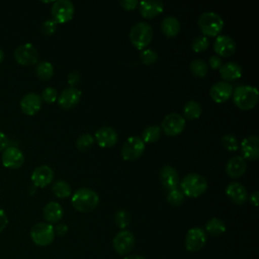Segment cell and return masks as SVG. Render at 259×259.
I'll list each match as a JSON object with an SVG mask.
<instances>
[{
  "mask_svg": "<svg viewBox=\"0 0 259 259\" xmlns=\"http://www.w3.org/2000/svg\"><path fill=\"white\" fill-rule=\"evenodd\" d=\"M71 202L76 210L80 212H89L98 205L99 196L94 190L82 187L73 193Z\"/></svg>",
  "mask_w": 259,
  "mask_h": 259,
  "instance_id": "1",
  "label": "cell"
},
{
  "mask_svg": "<svg viewBox=\"0 0 259 259\" xmlns=\"http://www.w3.org/2000/svg\"><path fill=\"white\" fill-rule=\"evenodd\" d=\"M259 94L256 87L249 85L238 86L233 91V101L242 110H249L256 106Z\"/></svg>",
  "mask_w": 259,
  "mask_h": 259,
  "instance_id": "2",
  "label": "cell"
},
{
  "mask_svg": "<svg viewBox=\"0 0 259 259\" xmlns=\"http://www.w3.org/2000/svg\"><path fill=\"white\" fill-rule=\"evenodd\" d=\"M180 187L184 196L195 198L206 191L207 181L200 174L189 173L181 180Z\"/></svg>",
  "mask_w": 259,
  "mask_h": 259,
  "instance_id": "3",
  "label": "cell"
},
{
  "mask_svg": "<svg viewBox=\"0 0 259 259\" xmlns=\"http://www.w3.org/2000/svg\"><path fill=\"white\" fill-rule=\"evenodd\" d=\"M198 27L204 36H218L224 28L223 18L215 12L206 11L198 18Z\"/></svg>",
  "mask_w": 259,
  "mask_h": 259,
  "instance_id": "4",
  "label": "cell"
},
{
  "mask_svg": "<svg viewBox=\"0 0 259 259\" xmlns=\"http://www.w3.org/2000/svg\"><path fill=\"white\" fill-rule=\"evenodd\" d=\"M128 36L134 47L138 50H144L150 45L153 38V29L146 22H138L131 28Z\"/></svg>",
  "mask_w": 259,
  "mask_h": 259,
  "instance_id": "5",
  "label": "cell"
},
{
  "mask_svg": "<svg viewBox=\"0 0 259 259\" xmlns=\"http://www.w3.org/2000/svg\"><path fill=\"white\" fill-rule=\"evenodd\" d=\"M55 235L54 227L48 223H37L30 230V238L32 242L40 247H46L52 244Z\"/></svg>",
  "mask_w": 259,
  "mask_h": 259,
  "instance_id": "6",
  "label": "cell"
},
{
  "mask_svg": "<svg viewBox=\"0 0 259 259\" xmlns=\"http://www.w3.org/2000/svg\"><path fill=\"white\" fill-rule=\"evenodd\" d=\"M145 152V143L139 137H130L121 147V157L126 161L139 159Z\"/></svg>",
  "mask_w": 259,
  "mask_h": 259,
  "instance_id": "7",
  "label": "cell"
},
{
  "mask_svg": "<svg viewBox=\"0 0 259 259\" xmlns=\"http://www.w3.org/2000/svg\"><path fill=\"white\" fill-rule=\"evenodd\" d=\"M75 9L74 5L69 0H58L54 2L51 13L53 16V20L57 23H66L73 18Z\"/></svg>",
  "mask_w": 259,
  "mask_h": 259,
  "instance_id": "8",
  "label": "cell"
},
{
  "mask_svg": "<svg viewBox=\"0 0 259 259\" xmlns=\"http://www.w3.org/2000/svg\"><path fill=\"white\" fill-rule=\"evenodd\" d=\"M206 233L199 227H194L188 230L185 236V248L189 252H198L206 244Z\"/></svg>",
  "mask_w": 259,
  "mask_h": 259,
  "instance_id": "9",
  "label": "cell"
},
{
  "mask_svg": "<svg viewBox=\"0 0 259 259\" xmlns=\"http://www.w3.org/2000/svg\"><path fill=\"white\" fill-rule=\"evenodd\" d=\"M136 239L127 230L119 231L112 240V246L118 255H127L135 247Z\"/></svg>",
  "mask_w": 259,
  "mask_h": 259,
  "instance_id": "10",
  "label": "cell"
},
{
  "mask_svg": "<svg viewBox=\"0 0 259 259\" xmlns=\"http://www.w3.org/2000/svg\"><path fill=\"white\" fill-rule=\"evenodd\" d=\"M185 124H186V120L182 115L176 112H172L167 114L163 119L161 124V130L167 136L175 137L183 132Z\"/></svg>",
  "mask_w": 259,
  "mask_h": 259,
  "instance_id": "11",
  "label": "cell"
},
{
  "mask_svg": "<svg viewBox=\"0 0 259 259\" xmlns=\"http://www.w3.org/2000/svg\"><path fill=\"white\" fill-rule=\"evenodd\" d=\"M14 59L19 65L22 66L34 65L37 63L38 53L33 45L23 44L15 49Z\"/></svg>",
  "mask_w": 259,
  "mask_h": 259,
  "instance_id": "12",
  "label": "cell"
},
{
  "mask_svg": "<svg viewBox=\"0 0 259 259\" xmlns=\"http://www.w3.org/2000/svg\"><path fill=\"white\" fill-rule=\"evenodd\" d=\"M1 160L4 167L9 169H18L24 163V156L17 147L8 146L3 151Z\"/></svg>",
  "mask_w": 259,
  "mask_h": 259,
  "instance_id": "13",
  "label": "cell"
},
{
  "mask_svg": "<svg viewBox=\"0 0 259 259\" xmlns=\"http://www.w3.org/2000/svg\"><path fill=\"white\" fill-rule=\"evenodd\" d=\"M233 91L234 88L229 82L219 81L210 87L209 95L214 102L223 103L233 95Z\"/></svg>",
  "mask_w": 259,
  "mask_h": 259,
  "instance_id": "14",
  "label": "cell"
},
{
  "mask_svg": "<svg viewBox=\"0 0 259 259\" xmlns=\"http://www.w3.org/2000/svg\"><path fill=\"white\" fill-rule=\"evenodd\" d=\"M81 91L75 87H69L64 89L60 95H58V103L63 109H71L75 107L81 99Z\"/></svg>",
  "mask_w": 259,
  "mask_h": 259,
  "instance_id": "15",
  "label": "cell"
},
{
  "mask_svg": "<svg viewBox=\"0 0 259 259\" xmlns=\"http://www.w3.org/2000/svg\"><path fill=\"white\" fill-rule=\"evenodd\" d=\"M54 170L48 165H41L36 167L31 173V181L36 187H46L54 179Z\"/></svg>",
  "mask_w": 259,
  "mask_h": 259,
  "instance_id": "16",
  "label": "cell"
},
{
  "mask_svg": "<svg viewBox=\"0 0 259 259\" xmlns=\"http://www.w3.org/2000/svg\"><path fill=\"white\" fill-rule=\"evenodd\" d=\"M213 50L220 57H231L236 52V42L229 35H218L213 42Z\"/></svg>",
  "mask_w": 259,
  "mask_h": 259,
  "instance_id": "17",
  "label": "cell"
},
{
  "mask_svg": "<svg viewBox=\"0 0 259 259\" xmlns=\"http://www.w3.org/2000/svg\"><path fill=\"white\" fill-rule=\"evenodd\" d=\"M226 194L228 198L235 204H244L248 199V193L245 186L239 182H231L226 187Z\"/></svg>",
  "mask_w": 259,
  "mask_h": 259,
  "instance_id": "18",
  "label": "cell"
},
{
  "mask_svg": "<svg viewBox=\"0 0 259 259\" xmlns=\"http://www.w3.org/2000/svg\"><path fill=\"white\" fill-rule=\"evenodd\" d=\"M40 95L30 92L25 94L20 100L21 111L26 115H34L41 107Z\"/></svg>",
  "mask_w": 259,
  "mask_h": 259,
  "instance_id": "19",
  "label": "cell"
},
{
  "mask_svg": "<svg viewBox=\"0 0 259 259\" xmlns=\"http://www.w3.org/2000/svg\"><path fill=\"white\" fill-rule=\"evenodd\" d=\"M241 151L243 158L255 161L259 157V140L257 136H249L241 143Z\"/></svg>",
  "mask_w": 259,
  "mask_h": 259,
  "instance_id": "20",
  "label": "cell"
},
{
  "mask_svg": "<svg viewBox=\"0 0 259 259\" xmlns=\"http://www.w3.org/2000/svg\"><path fill=\"white\" fill-rule=\"evenodd\" d=\"M95 140L101 148H111L118 140L116 132L110 126H102L95 133Z\"/></svg>",
  "mask_w": 259,
  "mask_h": 259,
  "instance_id": "21",
  "label": "cell"
},
{
  "mask_svg": "<svg viewBox=\"0 0 259 259\" xmlns=\"http://www.w3.org/2000/svg\"><path fill=\"white\" fill-rule=\"evenodd\" d=\"M159 175L160 181L166 189L172 190L177 188L179 184V174L174 167L168 165L162 167Z\"/></svg>",
  "mask_w": 259,
  "mask_h": 259,
  "instance_id": "22",
  "label": "cell"
},
{
  "mask_svg": "<svg viewBox=\"0 0 259 259\" xmlns=\"http://www.w3.org/2000/svg\"><path fill=\"white\" fill-rule=\"evenodd\" d=\"M139 11L145 18H154L161 14L164 9V4L158 0H147L139 3Z\"/></svg>",
  "mask_w": 259,
  "mask_h": 259,
  "instance_id": "23",
  "label": "cell"
},
{
  "mask_svg": "<svg viewBox=\"0 0 259 259\" xmlns=\"http://www.w3.org/2000/svg\"><path fill=\"white\" fill-rule=\"evenodd\" d=\"M247 169L246 160L242 156L232 157L226 165V172L231 178H240Z\"/></svg>",
  "mask_w": 259,
  "mask_h": 259,
  "instance_id": "24",
  "label": "cell"
},
{
  "mask_svg": "<svg viewBox=\"0 0 259 259\" xmlns=\"http://www.w3.org/2000/svg\"><path fill=\"white\" fill-rule=\"evenodd\" d=\"M42 214L45 220L48 222V224L52 225V224H57L62 220L64 211L60 203L56 201H50L45 205L42 209Z\"/></svg>",
  "mask_w": 259,
  "mask_h": 259,
  "instance_id": "25",
  "label": "cell"
},
{
  "mask_svg": "<svg viewBox=\"0 0 259 259\" xmlns=\"http://www.w3.org/2000/svg\"><path fill=\"white\" fill-rule=\"evenodd\" d=\"M242 67L235 62H228L221 66L220 74L221 77L227 81H234L242 76Z\"/></svg>",
  "mask_w": 259,
  "mask_h": 259,
  "instance_id": "26",
  "label": "cell"
},
{
  "mask_svg": "<svg viewBox=\"0 0 259 259\" xmlns=\"http://www.w3.org/2000/svg\"><path fill=\"white\" fill-rule=\"evenodd\" d=\"M161 29L167 37H174L180 31V22L174 16H166L161 22Z\"/></svg>",
  "mask_w": 259,
  "mask_h": 259,
  "instance_id": "27",
  "label": "cell"
},
{
  "mask_svg": "<svg viewBox=\"0 0 259 259\" xmlns=\"http://www.w3.org/2000/svg\"><path fill=\"white\" fill-rule=\"evenodd\" d=\"M202 112L201 104L195 100H189L185 103L183 107V114L184 118L187 119H196L200 116Z\"/></svg>",
  "mask_w": 259,
  "mask_h": 259,
  "instance_id": "28",
  "label": "cell"
},
{
  "mask_svg": "<svg viewBox=\"0 0 259 259\" xmlns=\"http://www.w3.org/2000/svg\"><path fill=\"white\" fill-rule=\"evenodd\" d=\"M52 191L59 198H67L72 194V188L65 180H57L52 185Z\"/></svg>",
  "mask_w": 259,
  "mask_h": 259,
  "instance_id": "29",
  "label": "cell"
},
{
  "mask_svg": "<svg viewBox=\"0 0 259 259\" xmlns=\"http://www.w3.org/2000/svg\"><path fill=\"white\" fill-rule=\"evenodd\" d=\"M205 231L211 236H221L226 232V225L222 220L212 218L205 224Z\"/></svg>",
  "mask_w": 259,
  "mask_h": 259,
  "instance_id": "30",
  "label": "cell"
},
{
  "mask_svg": "<svg viewBox=\"0 0 259 259\" xmlns=\"http://www.w3.org/2000/svg\"><path fill=\"white\" fill-rule=\"evenodd\" d=\"M35 74L40 80H50L54 75V67L50 62L41 61L35 67Z\"/></svg>",
  "mask_w": 259,
  "mask_h": 259,
  "instance_id": "31",
  "label": "cell"
},
{
  "mask_svg": "<svg viewBox=\"0 0 259 259\" xmlns=\"http://www.w3.org/2000/svg\"><path fill=\"white\" fill-rule=\"evenodd\" d=\"M161 136V127L156 124L149 125L144 128L142 133V140L144 143H155L160 139Z\"/></svg>",
  "mask_w": 259,
  "mask_h": 259,
  "instance_id": "32",
  "label": "cell"
},
{
  "mask_svg": "<svg viewBox=\"0 0 259 259\" xmlns=\"http://www.w3.org/2000/svg\"><path fill=\"white\" fill-rule=\"evenodd\" d=\"M190 72L193 76L198 78H203L208 73V66L207 64L201 59H195L190 63Z\"/></svg>",
  "mask_w": 259,
  "mask_h": 259,
  "instance_id": "33",
  "label": "cell"
},
{
  "mask_svg": "<svg viewBox=\"0 0 259 259\" xmlns=\"http://www.w3.org/2000/svg\"><path fill=\"white\" fill-rule=\"evenodd\" d=\"M114 223L120 230H125L131 223L130 212L125 209H118L114 214Z\"/></svg>",
  "mask_w": 259,
  "mask_h": 259,
  "instance_id": "34",
  "label": "cell"
},
{
  "mask_svg": "<svg viewBox=\"0 0 259 259\" xmlns=\"http://www.w3.org/2000/svg\"><path fill=\"white\" fill-rule=\"evenodd\" d=\"M209 47V40L208 37L204 36V35H198L195 36L192 39L191 42V48L195 53H202L205 52Z\"/></svg>",
  "mask_w": 259,
  "mask_h": 259,
  "instance_id": "35",
  "label": "cell"
},
{
  "mask_svg": "<svg viewBox=\"0 0 259 259\" xmlns=\"http://www.w3.org/2000/svg\"><path fill=\"white\" fill-rule=\"evenodd\" d=\"M94 143V138L90 134H82L76 141V147L80 151L89 150Z\"/></svg>",
  "mask_w": 259,
  "mask_h": 259,
  "instance_id": "36",
  "label": "cell"
},
{
  "mask_svg": "<svg viewBox=\"0 0 259 259\" xmlns=\"http://www.w3.org/2000/svg\"><path fill=\"white\" fill-rule=\"evenodd\" d=\"M221 143H222V146L228 150V151H236L238 150L239 148V143H238V140L237 138L232 135V134H226L223 136L222 140H221Z\"/></svg>",
  "mask_w": 259,
  "mask_h": 259,
  "instance_id": "37",
  "label": "cell"
},
{
  "mask_svg": "<svg viewBox=\"0 0 259 259\" xmlns=\"http://www.w3.org/2000/svg\"><path fill=\"white\" fill-rule=\"evenodd\" d=\"M184 200V194L182 193V191L180 189H172L168 191L167 194V201L173 205V206H179L182 204Z\"/></svg>",
  "mask_w": 259,
  "mask_h": 259,
  "instance_id": "38",
  "label": "cell"
},
{
  "mask_svg": "<svg viewBox=\"0 0 259 259\" xmlns=\"http://www.w3.org/2000/svg\"><path fill=\"white\" fill-rule=\"evenodd\" d=\"M140 59L144 65L150 66V65H153L154 63H156V61L158 60V54L153 50L146 49L141 52Z\"/></svg>",
  "mask_w": 259,
  "mask_h": 259,
  "instance_id": "39",
  "label": "cell"
},
{
  "mask_svg": "<svg viewBox=\"0 0 259 259\" xmlns=\"http://www.w3.org/2000/svg\"><path fill=\"white\" fill-rule=\"evenodd\" d=\"M40 98L47 103H54L58 99V91L54 87H47L42 90Z\"/></svg>",
  "mask_w": 259,
  "mask_h": 259,
  "instance_id": "40",
  "label": "cell"
},
{
  "mask_svg": "<svg viewBox=\"0 0 259 259\" xmlns=\"http://www.w3.org/2000/svg\"><path fill=\"white\" fill-rule=\"evenodd\" d=\"M57 22L53 19L46 20L41 25V32L45 35H52L57 29Z\"/></svg>",
  "mask_w": 259,
  "mask_h": 259,
  "instance_id": "41",
  "label": "cell"
},
{
  "mask_svg": "<svg viewBox=\"0 0 259 259\" xmlns=\"http://www.w3.org/2000/svg\"><path fill=\"white\" fill-rule=\"evenodd\" d=\"M81 81V76L77 71H73L68 75V83L71 87H74L75 85L79 84Z\"/></svg>",
  "mask_w": 259,
  "mask_h": 259,
  "instance_id": "42",
  "label": "cell"
},
{
  "mask_svg": "<svg viewBox=\"0 0 259 259\" xmlns=\"http://www.w3.org/2000/svg\"><path fill=\"white\" fill-rule=\"evenodd\" d=\"M119 4L124 10H134L139 5V2L137 0H121Z\"/></svg>",
  "mask_w": 259,
  "mask_h": 259,
  "instance_id": "43",
  "label": "cell"
},
{
  "mask_svg": "<svg viewBox=\"0 0 259 259\" xmlns=\"http://www.w3.org/2000/svg\"><path fill=\"white\" fill-rule=\"evenodd\" d=\"M208 65L211 69L213 70H218L221 68V66L223 65V62H222V59L219 57V56H211L209 59H208ZM207 65V66H208Z\"/></svg>",
  "mask_w": 259,
  "mask_h": 259,
  "instance_id": "44",
  "label": "cell"
},
{
  "mask_svg": "<svg viewBox=\"0 0 259 259\" xmlns=\"http://www.w3.org/2000/svg\"><path fill=\"white\" fill-rule=\"evenodd\" d=\"M54 230H55V234L62 237V236H65L67 234L68 226L65 225V224H59V225H57L56 228H54Z\"/></svg>",
  "mask_w": 259,
  "mask_h": 259,
  "instance_id": "45",
  "label": "cell"
},
{
  "mask_svg": "<svg viewBox=\"0 0 259 259\" xmlns=\"http://www.w3.org/2000/svg\"><path fill=\"white\" fill-rule=\"evenodd\" d=\"M8 224V218L6 212L0 208V233L6 228Z\"/></svg>",
  "mask_w": 259,
  "mask_h": 259,
  "instance_id": "46",
  "label": "cell"
},
{
  "mask_svg": "<svg viewBox=\"0 0 259 259\" xmlns=\"http://www.w3.org/2000/svg\"><path fill=\"white\" fill-rule=\"evenodd\" d=\"M9 146V141L6 135L0 132V152H3Z\"/></svg>",
  "mask_w": 259,
  "mask_h": 259,
  "instance_id": "47",
  "label": "cell"
},
{
  "mask_svg": "<svg viewBox=\"0 0 259 259\" xmlns=\"http://www.w3.org/2000/svg\"><path fill=\"white\" fill-rule=\"evenodd\" d=\"M250 201L251 203L254 205V206H257L258 205V202H259V192L258 191H254L251 196H250Z\"/></svg>",
  "mask_w": 259,
  "mask_h": 259,
  "instance_id": "48",
  "label": "cell"
},
{
  "mask_svg": "<svg viewBox=\"0 0 259 259\" xmlns=\"http://www.w3.org/2000/svg\"><path fill=\"white\" fill-rule=\"evenodd\" d=\"M123 259H146V258L143 257V256H141V255L135 254V255H126Z\"/></svg>",
  "mask_w": 259,
  "mask_h": 259,
  "instance_id": "49",
  "label": "cell"
},
{
  "mask_svg": "<svg viewBox=\"0 0 259 259\" xmlns=\"http://www.w3.org/2000/svg\"><path fill=\"white\" fill-rule=\"evenodd\" d=\"M4 52L2 51V49H0V64L3 62V60H4Z\"/></svg>",
  "mask_w": 259,
  "mask_h": 259,
  "instance_id": "50",
  "label": "cell"
}]
</instances>
